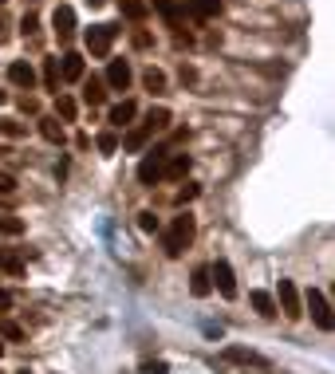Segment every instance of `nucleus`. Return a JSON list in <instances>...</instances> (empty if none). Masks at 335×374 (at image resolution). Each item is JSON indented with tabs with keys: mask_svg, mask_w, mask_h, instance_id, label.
<instances>
[{
	"mask_svg": "<svg viewBox=\"0 0 335 374\" xmlns=\"http://www.w3.org/2000/svg\"><path fill=\"white\" fill-rule=\"evenodd\" d=\"M44 87L60 95V60H44Z\"/></svg>",
	"mask_w": 335,
	"mask_h": 374,
	"instance_id": "19",
	"label": "nucleus"
},
{
	"mask_svg": "<svg viewBox=\"0 0 335 374\" xmlns=\"http://www.w3.org/2000/svg\"><path fill=\"white\" fill-rule=\"evenodd\" d=\"M138 374H170V366H166L162 359H154V362H142V371Z\"/></svg>",
	"mask_w": 335,
	"mask_h": 374,
	"instance_id": "32",
	"label": "nucleus"
},
{
	"mask_svg": "<svg viewBox=\"0 0 335 374\" xmlns=\"http://www.w3.org/2000/svg\"><path fill=\"white\" fill-rule=\"evenodd\" d=\"M99 4H107V0H91V8H99Z\"/></svg>",
	"mask_w": 335,
	"mask_h": 374,
	"instance_id": "40",
	"label": "nucleus"
},
{
	"mask_svg": "<svg viewBox=\"0 0 335 374\" xmlns=\"http://www.w3.org/2000/svg\"><path fill=\"white\" fill-rule=\"evenodd\" d=\"M142 83H146V87H150V91H166V75H162L158 67H146Z\"/></svg>",
	"mask_w": 335,
	"mask_h": 374,
	"instance_id": "23",
	"label": "nucleus"
},
{
	"mask_svg": "<svg viewBox=\"0 0 335 374\" xmlns=\"http://www.w3.org/2000/svg\"><path fill=\"white\" fill-rule=\"evenodd\" d=\"M0 233L20 236V233H24V221H16V217H0Z\"/></svg>",
	"mask_w": 335,
	"mask_h": 374,
	"instance_id": "30",
	"label": "nucleus"
},
{
	"mask_svg": "<svg viewBox=\"0 0 335 374\" xmlns=\"http://www.w3.org/2000/svg\"><path fill=\"white\" fill-rule=\"evenodd\" d=\"M16 189V177L12 173H0V193H12Z\"/></svg>",
	"mask_w": 335,
	"mask_h": 374,
	"instance_id": "34",
	"label": "nucleus"
},
{
	"mask_svg": "<svg viewBox=\"0 0 335 374\" xmlns=\"http://www.w3.org/2000/svg\"><path fill=\"white\" fill-rule=\"evenodd\" d=\"M225 359H229V362H256V355H253V351H245V347H229V351H225Z\"/></svg>",
	"mask_w": 335,
	"mask_h": 374,
	"instance_id": "26",
	"label": "nucleus"
},
{
	"mask_svg": "<svg viewBox=\"0 0 335 374\" xmlns=\"http://www.w3.org/2000/svg\"><path fill=\"white\" fill-rule=\"evenodd\" d=\"M0 268H4L8 276H24V260H20L16 252H8V249H0Z\"/></svg>",
	"mask_w": 335,
	"mask_h": 374,
	"instance_id": "18",
	"label": "nucleus"
},
{
	"mask_svg": "<svg viewBox=\"0 0 335 374\" xmlns=\"http://www.w3.org/2000/svg\"><path fill=\"white\" fill-rule=\"evenodd\" d=\"M166 126H170V110H166V107H154V110H150V114L142 119V123L134 126L127 138H123V150H127V154H138L146 142L154 138V134H162Z\"/></svg>",
	"mask_w": 335,
	"mask_h": 374,
	"instance_id": "2",
	"label": "nucleus"
},
{
	"mask_svg": "<svg viewBox=\"0 0 335 374\" xmlns=\"http://www.w3.org/2000/svg\"><path fill=\"white\" fill-rule=\"evenodd\" d=\"M40 134L48 142H64V126H60V119H40Z\"/></svg>",
	"mask_w": 335,
	"mask_h": 374,
	"instance_id": "21",
	"label": "nucleus"
},
{
	"mask_svg": "<svg viewBox=\"0 0 335 374\" xmlns=\"http://www.w3.org/2000/svg\"><path fill=\"white\" fill-rule=\"evenodd\" d=\"M0 4H8V0H0Z\"/></svg>",
	"mask_w": 335,
	"mask_h": 374,
	"instance_id": "43",
	"label": "nucleus"
},
{
	"mask_svg": "<svg viewBox=\"0 0 335 374\" xmlns=\"http://www.w3.org/2000/svg\"><path fill=\"white\" fill-rule=\"evenodd\" d=\"M154 12L158 16H166V24H170V28H186V12H182V8H177L174 0H154Z\"/></svg>",
	"mask_w": 335,
	"mask_h": 374,
	"instance_id": "12",
	"label": "nucleus"
},
{
	"mask_svg": "<svg viewBox=\"0 0 335 374\" xmlns=\"http://www.w3.org/2000/svg\"><path fill=\"white\" fill-rule=\"evenodd\" d=\"M138 229H142V233H158V217H154L150 209H142V213H138Z\"/></svg>",
	"mask_w": 335,
	"mask_h": 374,
	"instance_id": "28",
	"label": "nucleus"
},
{
	"mask_svg": "<svg viewBox=\"0 0 335 374\" xmlns=\"http://www.w3.org/2000/svg\"><path fill=\"white\" fill-rule=\"evenodd\" d=\"M134 47H150V36L146 32H134Z\"/></svg>",
	"mask_w": 335,
	"mask_h": 374,
	"instance_id": "38",
	"label": "nucleus"
},
{
	"mask_svg": "<svg viewBox=\"0 0 335 374\" xmlns=\"http://www.w3.org/2000/svg\"><path fill=\"white\" fill-rule=\"evenodd\" d=\"M51 32H55V40L64 47L75 40V8H71V4H60V8L51 12Z\"/></svg>",
	"mask_w": 335,
	"mask_h": 374,
	"instance_id": "4",
	"label": "nucleus"
},
{
	"mask_svg": "<svg viewBox=\"0 0 335 374\" xmlns=\"http://www.w3.org/2000/svg\"><path fill=\"white\" fill-rule=\"evenodd\" d=\"M209 280H213V288H217L225 299H237V276H233L229 260H217V264L209 268Z\"/></svg>",
	"mask_w": 335,
	"mask_h": 374,
	"instance_id": "6",
	"label": "nucleus"
},
{
	"mask_svg": "<svg viewBox=\"0 0 335 374\" xmlns=\"http://www.w3.org/2000/svg\"><path fill=\"white\" fill-rule=\"evenodd\" d=\"M16 374H32V371H16Z\"/></svg>",
	"mask_w": 335,
	"mask_h": 374,
	"instance_id": "41",
	"label": "nucleus"
},
{
	"mask_svg": "<svg viewBox=\"0 0 335 374\" xmlns=\"http://www.w3.org/2000/svg\"><path fill=\"white\" fill-rule=\"evenodd\" d=\"M114 36H119V28H114V24H91V28H87V51H91V55H99V60H107V55H111Z\"/></svg>",
	"mask_w": 335,
	"mask_h": 374,
	"instance_id": "3",
	"label": "nucleus"
},
{
	"mask_svg": "<svg viewBox=\"0 0 335 374\" xmlns=\"http://www.w3.org/2000/svg\"><path fill=\"white\" fill-rule=\"evenodd\" d=\"M0 355H4V343H0Z\"/></svg>",
	"mask_w": 335,
	"mask_h": 374,
	"instance_id": "42",
	"label": "nucleus"
},
{
	"mask_svg": "<svg viewBox=\"0 0 335 374\" xmlns=\"http://www.w3.org/2000/svg\"><path fill=\"white\" fill-rule=\"evenodd\" d=\"M55 114H60L64 123H75V114H79V107H75V99H67V95H60V99H55Z\"/></svg>",
	"mask_w": 335,
	"mask_h": 374,
	"instance_id": "20",
	"label": "nucleus"
},
{
	"mask_svg": "<svg viewBox=\"0 0 335 374\" xmlns=\"http://www.w3.org/2000/svg\"><path fill=\"white\" fill-rule=\"evenodd\" d=\"M193 197H197V186H186V189H177V197H174V201L182 205V201H193Z\"/></svg>",
	"mask_w": 335,
	"mask_h": 374,
	"instance_id": "33",
	"label": "nucleus"
},
{
	"mask_svg": "<svg viewBox=\"0 0 335 374\" xmlns=\"http://www.w3.org/2000/svg\"><path fill=\"white\" fill-rule=\"evenodd\" d=\"M107 87H114V91H127L130 87V63L127 60H111V67H107Z\"/></svg>",
	"mask_w": 335,
	"mask_h": 374,
	"instance_id": "10",
	"label": "nucleus"
},
{
	"mask_svg": "<svg viewBox=\"0 0 335 374\" xmlns=\"http://www.w3.org/2000/svg\"><path fill=\"white\" fill-rule=\"evenodd\" d=\"M8 308H12V292H4V288H0V312H8Z\"/></svg>",
	"mask_w": 335,
	"mask_h": 374,
	"instance_id": "37",
	"label": "nucleus"
},
{
	"mask_svg": "<svg viewBox=\"0 0 335 374\" xmlns=\"http://www.w3.org/2000/svg\"><path fill=\"white\" fill-rule=\"evenodd\" d=\"M193 233H197V217H193L190 209H186V213H177V217L170 221L166 236H162V249H166V256H170V260H177V256L193 245Z\"/></svg>",
	"mask_w": 335,
	"mask_h": 374,
	"instance_id": "1",
	"label": "nucleus"
},
{
	"mask_svg": "<svg viewBox=\"0 0 335 374\" xmlns=\"http://www.w3.org/2000/svg\"><path fill=\"white\" fill-rule=\"evenodd\" d=\"M190 292L197 299H206L209 292H213V280H209V268L201 264V268H193V276H190Z\"/></svg>",
	"mask_w": 335,
	"mask_h": 374,
	"instance_id": "15",
	"label": "nucleus"
},
{
	"mask_svg": "<svg viewBox=\"0 0 335 374\" xmlns=\"http://www.w3.org/2000/svg\"><path fill=\"white\" fill-rule=\"evenodd\" d=\"M249 303H253L256 315H264V319H272V315H276V299H272L269 292H260V288H256V292H249Z\"/></svg>",
	"mask_w": 335,
	"mask_h": 374,
	"instance_id": "17",
	"label": "nucleus"
},
{
	"mask_svg": "<svg viewBox=\"0 0 335 374\" xmlns=\"http://www.w3.org/2000/svg\"><path fill=\"white\" fill-rule=\"evenodd\" d=\"M28 4H36V0H28Z\"/></svg>",
	"mask_w": 335,
	"mask_h": 374,
	"instance_id": "44",
	"label": "nucleus"
},
{
	"mask_svg": "<svg viewBox=\"0 0 335 374\" xmlns=\"http://www.w3.org/2000/svg\"><path fill=\"white\" fill-rule=\"evenodd\" d=\"M276 308L284 312V319H300V315H303L300 292H296V284H292V280H280V288H276Z\"/></svg>",
	"mask_w": 335,
	"mask_h": 374,
	"instance_id": "5",
	"label": "nucleus"
},
{
	"mask_svg": "<svg viewBox=\"0 0 335 374\" xmlns=\"http://www.w3.org/2000/svg\"><path fill=\"white\" fill-rule=\"evenodd\" d=\"M0 335H4L8 343H20V339H24V327H20V323H0Z\"/></svg>",
	"mask_w": 335,
	"mask_h": 374,
	"instance_id": "29",
	"label": "nucleus"
},
{
	"mask_svg": "<svg viewBox=\"0 0 335 374\" xmlns=\"http://www.w3.org/2000/svg\"><path fill=\"white\" fill-rule=\"evenodd\" d=\"M162 170H166V154H162V150H154V154L142 158V166H138V182H142V186H158V182H162Z\"/></svg>",
	"mask_w": 335,
	"mask_h": 374,
	"instance_id": "8",
	"label": "nucleus"
},
{
	"mask_svg": "<svg viewBox=\"0 0 335 374\" xmlns=\"http://www.w3.org/2000/svg\"><path fill=\"white\" fill-rule=\"evenodd\" d=\"M20 110L24 114H40V99L36 95H20Z\"/></svg>",
	"mask_w": 335,
	"mask_h": 374,
	"instance_id": "31",
	"label": "nucleus"
},
{
	"mask_svg": "<svg viewBox=\"0 0 335 374\" xmlns=\"http://www.w3.org/2000/svg\"><path fill=\"white\" fill-rule=\"evenodd\" d=\"M4 103H8V91H0V107H4Z\"/></svg>",
	"mask_w": 335,
	"mask_h": 374,
	"instance_id": "39",
	"label": "nucleus"
},
{
	"mask_svg": "<svg viewBox=\"0 0 335 374\" xmlns=\"http://www.w3.org/2000/svg\"><path fill=\"white\" fill-rule=\"evenodd\" d=\"M20 32H24V40H36V32H40V16H36V12H24Z\"/></svg>",
	"mask_w": 335,
	"mask_h": 374,
	"instance_id": "24",
	"label": "nucleus"
},
{
	"mask_svg": "<svg viewBox=\"0 0 335 374\" xmlns=\"http://www.w3.org/2000/svg\"><path fill=\"white\" fill-rule=\"evenodd\" d=\"M197 16H217L221 12V0H190Z\"/></svg>",
	"mask_w": 335,
	"mask_h": 374,
	"instance_id": "25",
	"label": "nucleus"
},
{
	"mask_svg": "<svg viewBox=\"0 0 335 374\" xmlns=\"http://www.w3.org/2000/svg\"><path fill=\"white\" fill-rule=\"evenodd\" d=\"M308 312H312V323H316L319 331H332V308H327V296H323L319 288L308 292Z\"/></svg>",
	"mask_w": 335,
	"mask_h": 374,
	"instance_id": "7",
	"label": "nucleus"
},
{
	"mask_svg": "<svg viewBox=\"0 0 335 374\" xmlns=\"http://www.w3.org/2000/svg\"><path fill=\"white\" fill-rule=\"evenodd\" d=\"M8 83H12V87H24V91H32V83H36V71H32V63L16 60V63H12V67H8Z\"/></svg>",
	"mask_w": 335,
	"mask_h": 374,
	"instance_id": "11",
	"label": "nucleus"
},
{
	"mask_svg": "<svg viewBox=\"0 0 335 374\" xmlns=\"http://www.w3.org/2000/svg\"><path fill=\"white\" fill-rule=\"evenodd\" d=\"M60 79H67V83H79L83 79V55L79 51H64V55H60Z\"/></svg>",
	"mask_w": 335,
	"mask_h": 374,
	"instance_id": "9",
	"label": "nucleus"
},
{
	"mask_svg": "<svg viewBox=\"0 0 335 374\" xmlns=\"http://www.w3.org/2000/svg\"><path fill=\"white\" fill-rule=\"evenodd\" d=\"M186 173H190V158H186V154L166 158V170H162V177H170V182H182Z\"/></svg>",
	"mask_w": 335,
	"mask_h": 374,
	"instance_id": "16",
	"label": "nucleus"
},
{
	"mask_svg": "<svg viewBox=\"0 0 335 374\" xmlns=\"http://www.w3.org/2000/svg\"><path fill=\"white\" fill-rule=\"evenodd\" d=\"M8 40H12V24L0 16V44H8Z\"/></svg>",
	"mask_w": 335,
	"mask_h": 374,
	"instance_id": "36",
	"label": "nucleus"
},
{
	"mask_svg": "<svg viewBox=\"0 0 335 374\" xmlns=\"http://www.w3.org/2000/svg\"><path fill=\"white\" fill-rule=\"evenodd\" d=\"M83 103H87V107H103V103H107V83L91 75L83 83Z\"/></svg>",
	"mask_w": 335,
	"mask_h": 374,
	"instance_id": "13",
	"label": "nucleus"
},
{
	"mask_svg": "<svg viewBox=\"0 0 335 374\" xmlns=\"http://www.w3.org/2000/svg\"><path fill=\"white\" fill-rule=\"evenodd\" d=\"M119 12L127 20H142L146 16V0H119Z\"/></svg>",
	"mask_w": 335,
	"mask_h": 374,
	"instance_id": "22",
	"label": "nucleus"
},
{
	"mask_svg": "<svg viewBox=\"0 0 335 374\" xmlns=\"http://www.w3.org/2000/svg\"><path fill=\"white\" fill-rule=\"evenodd\" d=\"M201 331H206L209 339H221L225 331H221V323H201Z\"/></svg>",
	"mask_w": 335,
	"mask_h": 374,
	"instance_id": "35",
	"label": "nucleus"
},
{
	"mask_svg": "<svg viewBox=\"0 0 335 374\" xmlns=\"http://www.w3.org/2000/svg\"><path fill=\"white\" fill-rule=\"evenodd\" d=\"M99 150H103V154H114V150H119V138H114V130H103V134H99Z\"/></svg>",
	"mask_w": 335,
	"mask_h": 374,
	"instance_id": "27",
	"label": "nucleus"
},
{
	"mask_svg": "<svg viewBox=\"0 0 335 374\" xmlns=\"http://www.w3.org/2000/svg\"><path fill=\"white\" fill-rule=\"evenodd\" d=\"M134 114H138V107H134V99H123L119 107H111V114H107V123L123 130V126H130V119H134Z\"/></svg>",
	"mask_w": 335,
	"mask_h": 374,
	"instance_id": "14",
	"label": "nucleus"
}]
</instances>
